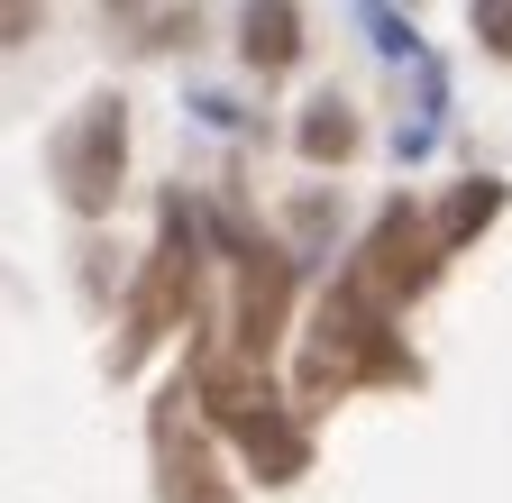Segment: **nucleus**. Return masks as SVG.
Wrapping results in <instances>:
<instances>
[{
	"label": "nucleus",
	"instance_id": "1",
	"mask_svg": "<svg viewBox=\"0 0 512 503\" xmlns=\"http://www.w3.org/2000/svg\"><path fill=\"white\" fill-rule=\"evenodd\" d=\"M357 375H412V357L394 348V330H384V311L357 302L348 284L320 302V321H311V357H302V385L311 394H339L357 385Z\"/></svg>",
	"mask_w": 512,
	"mask_h": 503
},
{
	"label": "nucleus",
	"instance_id": "2",
	"mask_svg": "<svg viewBox=\"0 0 512 503\" xmlns=\"http://www.w3.org/2000/svg\"><path fill=\"white\" fill-rule=\"evenodd\" d=\"M202 403H211V412H220V421L238 430L247 467L266 476V485H293V476H302V458H311V449H302V430L284 421V403H275L266 385H247V375L211 366V375H202Z\"/></svg>",
	"mask_w": 512,
	"mask_h": 503
},
{
	"label": "nucleus",
	"instance_id": "3",
	"mask_svg": "<svg viewBox=\"0 0 512 503\" xmlns=\"http://www.w3.org/2000/svg\"><path fill=\"white\" fill-rule=\"evenodd\" d=\"M439 257H448L439 229H421V211H412V202H394V211L375 220V238L357 247L348 293H357V302H375V311H394L403 293H421V284H430V266H439Z\"/></svg>",
	"mask_w": 512,
	"mask_h": 503
},
{
	"label": "nucleus",
	"instance_id": "4",
	"mask_svg": "<svg viewBox=\"0 0 512 503\" xmlns=\"http://www.w3.org/2000/svg\"><path fill=\"white\" fill-rule=\"evenodd\" d=\"M119 165H128V110H119V101H83L74 129L55 138V183H64V202H74V211H110Z\"/></svg>",
	"mask_w": 512,
	"mask_h": 503
},
{
	"label": "nucleus",
	"instance_id": "5",
	"mask_svg": "<svg viewBox=\"0 0 512 503\" xmlns=\"http://www.w3.org/2000/svg\"><path fill=\"white\" fill-rule=\"evenodd\" d=\"M174 302H192V229H183V211H165L156 275H147V293H138V339H156V330L174 321Z\"/></svg>",
	"mask_w": 512,
	"mask_h": 503
},
{
	"label": "nucleus",
	"instance_id": "6",
	"mask_svg": "<svg viewBox=\"0 0 512 503\" xmlns=\"http://www.w3.org/2000/svg\"><path fill=\"white\" fill-rule=\"evenodd\" d=\"M284 284H293V266L275 257V247H247V302H238V348H256V357H266V339H275V321H284Z\"/></svg>",
	"mask_w": 512,
	"mask_h": 503
},
{
	"label": "nucleus",
	"instance_id": "7",
	"mask_svg": "<svg viewBox=\"0 0 512 503\" xmlns=\"http://www.w3.org/2000/svg\"><path fill=\"white\" fill-rule=\"evenodd\" d=\"M247 65H293V55H302V19L284 10V0H275V10H247Z\"/></svg>",
	"mask_w": 512,
	"mask_h": 503
},
{
	"label": "nucleus",
	"instance_id": "8",
	"mask_svg": "<svg viewBox=\"0 0 512 503\" xmlns=\"http://www.w3.org/2000/svg\"><path fill=\"white\" fill-rule=\"evenodd\" d=\"M348 147H357L348 101H311V110H302V156H311V165H339Z\"/></svg>",
	"mask_w": 512,
	"mask_h": 503
},
{
	"label": "nucleus",
	"instance_id": "9",
	"mask_svg": "<svg viewBox=\"0 0 512 503\" xmlns=\"http://www.w3.org/2000/svg\"><path fill=\"white\" fill-rule=\"evenodd\" d=\"M494 202H503V193H494V183H467V193H458V202H448V220H439V247H458L467 229H485V220H494Z\"/></svg>",
	"mask_w": 512,
	"mask_h": 503
},
{
	"label": "nucleus",
	"instance_id": "10",
	"mask_svg": "<svg viewBox=\"0 0 512 503\" xmlns=\"http://www.w3.org/2000/svg\"><path fill=\"white\" fill-rule=\"evenodd\" d=\"M476 37L494 55H512V0H476Z\"/></svg>",
	"mask_w": 512,
	"mask_h": 503
}]
</instances>
